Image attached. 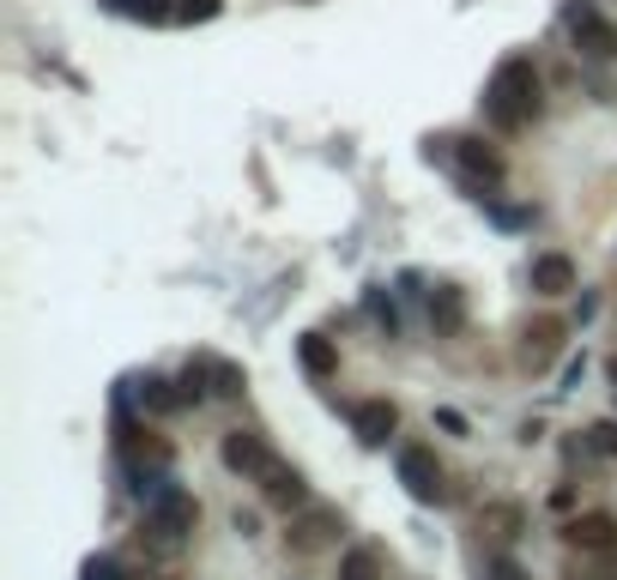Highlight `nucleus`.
<instances>
[{"mask_svg":"<svg viewBox=\"0 0 617 580\" xmlns=\"http://www.w3.org/2000/svg\"><path fill=\"white\" fill-rule=\"evenodd\" d=\"M539 109H544L539 67H532L527 55L496 60L491 85H484V121H491V127H503V133H520V127H532V121H539Z\"/></svg>","mask_w":617,"mask_h":580,"instance_id":"obj_1","label":"nucleus"},{"mask_svg":"<svg viewBox=\"0 0 617 580\" xmlns=\"http://www.w3.org/2000/svg\"><path fill=\"white\" fill-rule=\"evenodd\" d=\"M194 526H200V502H194L181 483H157V490L145 495V532H152L157 550H176Z\"/></svg>","mask_w":617,"mask_h":580,"instance_id":"obj_2","label":"nucleus"},{"mask_svg":"<svg viewBox=\"0 0 617 580\" xmlns=\"http://www.w3.org/2000/svg\"><path fill=\"white\" fill-rule=\"evenodd\" d=\"M394 471H399V483H406L411 502H442V495H448V471H442V459H436V447H423V442L399 447Z\"/></svg>","mask_w":617,"mask_h":580,"instance_id":"obj_3","label":"nucleus"},{"mask_svg":"<svg viewBox=\"0 0 617 580\" xmlns=\"http://www.w3.org/2000/svg\"><path fill=\"white\" fill-rule=\"evenodd\" d=\"M242 369L236 362H224V357H194L188 369H181V399L188 405H206V399H236L242 393Z\"/></svg>","mask_w":617,"mask_h":580,"instance_id":"obj_4","label":"nucleus"},{"mask_svg":"<svg viewBox=\"0 0 617 580\" xmlns=\"http://www.w3.org/2000/svg\"><path fill=\"white\" fill-rule=\"evenodd\" d=\"M339 532H345V514H339V507H302V514H290L285 544L297 556H315V550H327V544H339Z\"/></svg>","mask_w":617,"mask_h":580,"instance_id":"obj_5","label":"nucleus"},{"mask_svg":"<svg viewBox=\"0 0 617 580\" xmlns=\"http://www.w3.org/2000/svg\"><path fill=\"white\" fill-rule=\"evenodd\" d=\"M563 31L575 36V43L587 48L593 60H612V55H617V31L599 19V7H587V0H575V7L563 12Z\"/></svg>","mask_w":617,"mask_h":580,"instance_id":"obj_6","label":"nucleus"},{"mask_svg":"<svg viewBox=\"0 0 617 580\" xmlns=\"http://www.w3.org/2000/svg\"><path fill=\"white\" fill-rule=\"evenodd\" d=\"M563 338H569V326L557 321V314H539V321H527V333H520V362H527L532 375L551 369V362L563 357Z\"/></svg>","mask_w":617,"mask_h":580,"instance_id":"obj_7","label":"nucleus"},{"mask_svg":"<svg viewBox=\"0 0 617 580\" xmlns=\"http://www.w3.org/2000/svg\"><path fill=\"white\" fill-rule=\"evenodd\" d=\"M430 145H442V152L460 164V176H466V181H503V157H496L484 140H466V133H448V140H430Z\"/></svg>","mask_w":617,"mask_h":580,"instance_id":"obj_8","label":"nucleus"},{"mask_svg":"<svg viewBox=\"0 0 617 580\" xmlns=\"http://www.w3.org/2000/svg\"><path fill=\"white\" fill-rule=\"evenodd\" d=\"M563 544H569V550H587V556L617 550V514H605V507H593V514H575V520L563 526Z\"/></svg>","mask_w":617,"mask_h":580,"instance_id":"obj_9","label":"nucleus"},{"mask_svg":"<svg viewBox=\"0 0 617 580\" xmlns=\"http://www.w3.org/2000/svg\"><path fill=\"white\" fill-rule=\"evenodd\" d=\"M218 459H224L236 478H261L266 471V459H273V447H266V435H254V430H230L224 435V447H218Z\"/></svg>","mask_w":617,"mask_h":580,"instance_id":"obj_10","label":"nucleus"},{"mask_svg":"<svg viewBox=\"0 0 617 580\" xmlns=\"http://www.w3.org/2000/svg\"><path fill=\"white\" fill-rule=\"evenodd\" d=\"M351 430H357L363 447H387V435L399 430V405L394 399H357L351 405Z\"/></svg>","mask_w":617,"mask_h":580,"instance_id":"obj_11","label":"nucleus"},{"mask_svg":"<svg viewBox=\"0 0 617 580\" xmlns=\"http://www.w3.org/2000/svg\"><path fill=\"white\" fill-rule=\"evenodd\" d=\"M254 483H261V495H266L273 507H302V495H309V483H302V471H297V466H285L278 454L266 459V471H261Z\"/></svg>","mask_w":617,"mask_h":580,"instance_id":"obj_12","label":"nucleus"},{"mask_svg":"<svg viewBox=\"0 0 617 580\" xmlns=\"http://www.w3.org/2000/svg\"><path fill=\"white\" fill-rule=\"evenodd\" d=\"M520 532H527V507H520V502H484L478 507V538H491L496 550L515 544Z\"/></svg>","mask_w":617,"mask_h":580,"instance_id":"obj_13","label":"nucleus"},{"mask_svg":"<svg viewBox=\"0 0 617 580\" xmlns=\"http://www.w3.org/2000/svg\"><path fill=\"white\" fill-rule=\"evenodd\" d=\"M527 278H532L539 297H569V290H575V260H569V254H539Z\"/></svg>","mask_w":617,"mask_h":580,"instance_id":"obj_14","label":"nucleus"},{"mask_svg":"<svg viewBox=\"0 0 617 580\" xmlns=\"http://www.w3.org/2000/svg\"><path fill=\"white\" fill-rule=\"evenodd\" d=\"M297 362H302V375H315V381H333L339 375V345L327 333H302L297 338Z\"/></svg>","mask_w":617,"mask_h":580,"instance_id":"obj_15","label":"nucleus"},{"mask_svg":"<svg viewBox=\"0 0 617 580\" xmlns=\"http://www.w3.org/2000/svg\"><path fill=\"white\" fill-rule=\"evenodd\" d=\"M382 575H387L382 544H351V550L339 556V580H382Z\"/></svg>","mask_w":617,"mask_h":580,"instance_id":"obj_16","label":"nucleus"},{"mask_svg":"<svg viewBox=\"0 0 617 580\" xmlns=\"http://www.w3.org/2000/svg\"><path fill=\"white\" fill-rule=\"evenodd\" d=\"M430 326H436V333H460V326H466V297H460L454 285L430 290Z\"/></svg>","mask_w":617,"mask_h":580,"instance_id":"obj_17","label":"nucleus"},{"mask_svg":"<svg viewBox=\"0 0 617 580\" xmlns=\"http://www.w3.org/2000/svg\"><path fill=\"white\" fill-rule=\"evenodd\" d=\"M140 405L157 411V417H169V411H181L188 399H181V381H164V375H145L140 381Z\"/></svg>","mask_w":617,"mask_h":580,"instance_id":"obj_18","label":"nucleus"},{"mask_svg":"<svg viewBox=\"0 0 617 580\" xmlns=\"http://www.w3.org/2000/svg\"><path fill=\"white\" fill-rule=\"evenodd\" d=\"M563 580H617V550H605V556L569 550V562H563Z\"/></svg>","mask_w":617,"mask_h":580,"instance_id":"obj_19","label":"nucleus"},{"mask_svg":"<svg viewBox=\"0 0 617 580\" xmlns=\"http://www.w3.org/2000/svg\"><path fill=\"white\" fill-rule=\"evenodd\" d=\"M587 447H593L599 459H617V417H599V423H593V430H587Z\"/></svg>","mask_w":617,"mask_h":580,"instance_id":"obj_20","label":"nucleus"},{"mask_svg":"<svg viewBox=\"0 0 617 580\" xmlns=\"http://www.w3.org/2000/svg\"><path fill=\"white\" fill-rule=\"evenodd\" d=\"M484 580H527V568H520L515 556H491V562H484Z\"/></svg>","mask_w":617,"mask_h":580,"instance_id":"obj_21","label":"nucleus"},{"mask_svg":"<svg viewBox=\"0 0 617 580\" xmlns=\"http://www.w3.org/2000/svg\"><path fill=\"white\" fill-rule=\"evenodd\" d=\"M85 580H121V562L115 556H91V562H85Z\"/></svg>","mask_w":617,"mask_h":580,"instance_id":"obj_22","label":"nucleus"},{"mask_svg":"<svg viewBox=\"0 0 617 580\" xmlns=\"http://www.w3.org/2000/svg\"><path fill=\"white\" fill-rule=\"evenodd\" d=\"M605 375H612V387H617V350H612V357H605Z\"/></svg>","mask_w":617,"mask_h":580,"instance_id":"obj_23","label":"nucleus"}]
</instances>
